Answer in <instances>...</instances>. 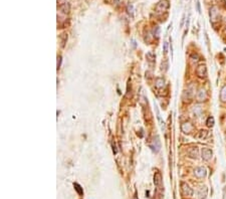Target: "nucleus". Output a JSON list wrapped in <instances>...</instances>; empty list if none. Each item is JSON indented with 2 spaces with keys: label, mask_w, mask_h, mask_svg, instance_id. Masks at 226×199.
<instances>
[{
  "label": "nucleus",
  "mask_w": 226,
  "mask_h": 199,
  "mask_svg": "<svg viewBox=\"0 0 226 199\" xmlns=\"http://www.w3.org/2000/svg\"><path fill=\"white\" fill-rule=\"evenodd\" d=\"M206 125L208 127H213V125H214V118L213 117L208 118L207 121H206Z\"/></svg>",
  "instance_id": "nucleus-20"
},
{
  "label": "nucleus",
  "mask_w": 226,
  "mask_h": 199,
  "mask_svg": "<svg viewBox=\"0 0 226 199\" xmlns=\"http://www.w3.org/2000/svg\"><path fill=\"white\" fill-rule=\"evenodd\" d=\"M201 154H202L203 160H205V161H209V160L212 158V156H213V152H212V150L209 148H207V147H204V148L202 149V152H201Z\"/></svg>",
  "instance_id": "nucleus-4"
},
{
  "label": "nucleus",
  "mask_w": 226,
  "mask_h": 199,
  "mask_svg": "<svg viewBox=\"0 0 226 199\" xmlns=\"http://www.w3.org/2000/svg\"><path fill=\"white\" fill-rule=\"evenodd\" d=\"M210 18H211L212 23H215L217 21H220V14H219V11L217 7L213 6L210 9Z\"/></svg>",
  "instance_id": "nucleus-2"
},
{
  "label": "nucleus",
  "mask_w": 226,
  "mask_h": 199,
  "mask_svg": "<svg viewBox=\"0 0 226 199\" xmlns=\"http://www.w3.org/2000/svg\"><path fill=\"white\" fill-rule=\"evenodd\" d=\"M207 99V92L204 89H199L197 92V101L198 102H204Z\"/></svg>",
  "instance_id": "nucleus-9"
},
{
  "label": "nucleus",
  "mask_w": 226,
  "mask_h": 199,
  "mask_svg": "<svg viewBox=\"0 0 226 199\" xmlns=\"http://www.w3.org/2000/svg\"><path fill=\"white\" fill-rule=\"evenodd\" d=\"M164 85H165V81H164V78H158L157 80H156V83H155L156 89H162V88H164Z\"/></svg>",
  "instance_id": "nucleus-13"
},
{
  "label": "nucleus",
  "mask_w": 226,
  "mask_h": 199,
  "mask_svg": "<svg viewBox=\"0 0 226 199\" xmlns=\"http://www.w3.org/2000/svg\"><path fill=\"white\" fill-rule=\"evenodd\" d=\"M169 6V1L168 0H161L159 3L156 5V8H155V13L157 15H161L163 13H165L167 10H168Z\"/></svg>",
  "instance_id": "nucleus-1"
},
{
  "label": "nucleus",
  "mask_w": 226,
  "mask_h": 199,
  "mask_svg": "<svg viewBox=\"0 0 226 199\" xmlns=\"http://www.w3.org/2000/svg\"><path fill=\"white\" fill-rule=\"evenodd\" d=\"M150 147L152 148V150L154 151V152H159L160 148H161V143H160V140H159V137L158 136H156V137L153 138V141L152 143H151Z\"/></svg>",
  "instance_id": "nucleus-3"
},
{
  "label": "nucleus",
  "mask_w": 226,
  "mask_h": 199,
  "mask_svg": "<svg viewBox=\"0 0 226 199\" xmlns=\"http://www.w3.org/2000/svg\"><path fill=\"white\" fill-rule=\"evenodd\" d=\"M73 186H74V189H76V191H78V193L80 194V195H83V188L80 187V185H78V183H74Z\"/></svg>",
  "instance_id": "nucleus-18"
},
{
  "label": "nucleus",
  "mask_w": 226,
  "mask_h": 199,
  "mask_svg": "<svg viewBox=\"0 0 226 199\" xmlns=\"http://www.w3.org/2000/svg\"><path fill=\"white\" fill-rule=\"evenodd\" d=\"M220 100L223 102V103H225L226 102V85H224V87L221 89V92H220Z\"/></svg>",
  "instance_id": "nucleus-17"
},
{
  "label": "nucleus",
  "mask_w": 226,
  "mask_h": 199,
  "mask_svg": "<svg viewBox=\"0 0 226 199\" xmlns=\"http://www.w3.org/2000/svg\"><path fill=\"white\" fill-rule=\"evenodd\" d=\"M167 51H168V43H167V42H165V43H164V53H167Z\"/></svg>",
  "instance_id": "nucleus-23"
},
{
  "label": "nucleus",
  "mask_w": 226,
  "mask_h": 199,
  "mask_svg": "<svg viewBox=\"0 0 226 199\" xmlns=\"http://www.w3.org/2000/svg\"><path fill=\"white\" fill-rule=\"evenodd\" d=\"M192 112H193V114L195 115L196 117H200L201 114H202V108H201V106L197 105L193 108V111H192Z\"/></svg>",
  "instance_id": "nucleus-14"
},
{
  "label": "nucleus",
  "mask_w": 226,
  "mask_h": 199,
  "mask_svg": "<svg viewBox=\"0 0 226 199\" xmlns=\"http://www.w3.org/2000/svg\"><path fill=\"white\" fill-rule=\"evenodd\" d=\"M207 135H208L207 131L206 130H202V131H200V132H199L198 137L200 138V139H205V138L207 137Z\"/></svg>",
  "instance_id": "nucleus-19"
},
{
  "label": "nucleus",
  "mask_w": 226,
  "mask_h": 199,
  "mask_svg": "<svg viewBox=\"0 0 226 199\" xmlns=\"http://www.w3.org/2000/svg\"><path fill=\"white\" fill-rule=\"evenodd\" d=\"M181 130L185 134H189V133H191L194 130V126L190 122H185V123H183L181 125Z\"/></svg>",
  "instance_id": "nucleus-5"
},
{
  "label": "nucleus",
  "mask_w": 226,
  "mask_h": 199,
  "mask_svg": "<svg viewBox=\"0 0 226 199\" xmlns=\"http://www.w3.org/2000/svg\"><path fill=\"white\" fill-rule=\"evenodd\" d=\"M192 85H190L189 89H187L184 92V94H183V100L184 101H190V100L192 99V97H193L194 92H192Z\"/></svg>",
  "instance_id": "nucleus-10"
},
{
  "label": "nucleus",
  "mask_w": 226,
  "mask_h": 199,
  "mask_svg": "<svg viewBox=\"0 0 226 199\" xmlns=\"http://www.w3.org/2000/svg\"><path fill=\"white\" fill-rule=\"evenodd\" d=\"M189 156L192 158H196L198 156V149L197 147H193L189 150Z\"/></svg>",
  "instance_id": "nucleus-15"
},
{
  "label": "nucleus",
  "mask_w": 226,
  "mask_h": 199,
  "mask_svg": "<svg viewBox=\"0 0 226 199\" xmlns=\"http://www.w3.org/2000/svg\"><path fill=\"white\" fill-rule=\"evenodd\" d=\"M181 189H182V192L184 195H186V196L193 195V190L190 188V186L187 184V183H185V182L181 183Z\"/></svg>",
  "instance_id": "nucleus-7"
},
{
  "label": "nucleus",
  "mask_w": 226,
  "mask_h": 199,
  "mask_svg": "<svg viewBox=\"0 0 226 199\" xmlns=\"http://www.w3.org/2000/svg\"><path fill=\"white\" fill-rule=\"evenodd\" d=\"M154 184L157 187H161L162 185V175L160 172H157L154 175Z\"/></svg>",
  "instance_id": "nucleus-11"
},
{
  "label": "nucleus",
  "mask_w": 226,
  "mask_h": 199,
  "mask_svg": "<svg viewBox=\"0 0 226 199\" xmlns=\"http://www.w3.org/2000/svg\"><path fill=\"white\" fill-rule=\"evenodd\" d=\"M194 174L197 178H204L207 175V170L205 167H197L194 170Z\"/></svg>",
  "instance_id": "nucleus-6"
},
{
  "label": "nucleus",
  "mask_w": 226,
  "mask_h": 199,
  "mask_svg": "<svg viewBox=\"0 0 226 199\" xmlns=\"http://www.w3.org/2000/svg\"><path fill=\"white\" fill-rule=\"evenodd\" d=\"M207 192H208V190H207L206 186L200 187V189H199V191H198L199 198H200V199H205V198H206V196H207Z\"/></svg>",
  "instance_id": "nucleus-12"
},
{
  "label": "nucleus",
  "mask_w": 226,
  "mask_h": 199,
  "mask_svg": "<svg viewBox=\"0 0 226 199\" xmlns=\"http://www.w3.org/2000/svg\"><path fill=\"white\" fill-rule=\"evenodd\" d=\"M156 58L155 54H154L153 53H147V60H149V62H154Z\"/></svg>",
  "instance_id": "nucleus-21"
},
{
  "label": "nucleus",
  "mask_w": 226,
  "mask_h": 199,
  "mask_svg": "<svg viewBox=\"0 0 226 199\" xmlns=\"http://www.w3.org/2000/svg\"><path fill=\"white\" fill-rule=\"evenodd\" d=\"M59 10L62 11V13H65V14H67V13L69 12V3L62 4V5L59 7Z\"/></svg>",
  "instance_id": "nucleus-16"
},
{
  "label": "nucleus",
  "mask_w": 226,
  "mask_h": 199,
  "mask_svg": "<svg viewBox=\"0 0 226 199\" xmlns=\"http://www.w3.org/2000/svg\"><path fill=\"white\" fill-rule=\"evenodd\" d=\"M196 72H197V76L199 78H205L207 76V69L205 64H200L196 69Z\"/></svg>",
  "instance_id": "nucleus-8"
},
{
  "label": "nucleus",
  "mask_w": 226,
  "mask_h": 199,
  "mask_svg": "<svg viewBox=\"0 0 226 199\" xmlns=\"http://www.w3.org/2000/svg\"><path fill=\"white\" fill-rule=\"evenodd\" d=\"M60 64H62V56H57V69L60 67Z\"/></svg>",
  "instance_id": "nucleus-22"
}]
</instances>
